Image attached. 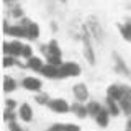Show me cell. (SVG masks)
<instances>
[{"mask_svg":"<svg viewBox=\"0 0 131 131\" xmlns=\"http://www.w3.org/2000/svg\"><path fill=\"white\" fill-rule=\"evenodd\" d=\"M82 69L80 66L74 61H66L62 66H59V79H66V77H77L80 75Z\"/></svg>","mask_w":131,"mask_h":131,"instance_id":"6da1fadb","label":"cell"},{"mask_svg":"<svg viewBox=\"0 0 131 131\" xmlns=\"http://www.w3.org/2000/svg\"><path fill=\"white\" fill-rule=\"evenodd\" d=\"M87 28L90 31V36L95 38L98 43H102V38H103V30H102V25L98 21V18L95 15H90L87 18Z\"/></svg>","mask_w":131,"mask_h":131,"instance_id":"7a4b0ae2","label":"cell"},{"mask_svg":"<svg viewBox=\"0 0 131 131\" xmlns=\"http://www.w3.org/2000/svg\"><path fill=\"white\" fill-rule=\"evenodd\" d=\"M23 48H25V44H21L18 39L12 41V43L5 41V44H3V54H5V56L20 57V56L23 54Z\"/></svg>","mask_w":131,"mask_h":131,"instance_id":"3957f363","label":"cell"},{"mask_svg":"<svg viewBox=\"0 0 131 131\" xmlns=\"http://www.w3.org/2000/svg\"><path fill=\"white\" fill-rule=\"evenodd\" d=\"M49 110L54 113H67L71 112V103H69L66 98H51L49 100Z\"/></svg>","mask_w":131,"mask_h":131,"instance_id":"277c9868","label":"cell"},{"mask_svg":"<svg viewBox=\"0 0 131 131\" xmlns=\"http://www.w3.org/2000/svg\"><path fill=\"white\" fill-rule=\"evenodd\" d=\"M72 93H74V98H75V102H80V103H84V102L89 100V89L85 84H82V82H79V84H75L72 87Z\"/></svg>","mask_w":131,"mask_h":131,"instance_id":"5b68a950","label":"cell"},{"mask_svg":"<svg viewBox=\"0 0 131 131\" xmlns=\"http://www.w3.org/2000/svg\"><path fill=\"white\" fill-rule=\"evenodd\" d=\"M106 97L113 98V100H116V102H121L123 97H125V85H121V84L108 85V89H106Z\"/></svg>","mask_w":131,"mask_h":131,"instance_id":"8992f818","label":"cell"},{"mask_svg":"<svg viewBox=\"0 0 131 131\" xmlns=\"http://www.w3.org/2000/svg\"><path fill=\"white\" fill-rule=\"evenodd\" d=\"M21 85H23V89L30 90V92H38V90H41V87H43V82H41L38 77L28 75V77H23Z\"/></svg>","mask_w":131,"mask_h":131,"instance_id":"52a82bcc","label":"cell"},{"mask_svg":"<svg viewBox=\"0 0 131 131\" xmlns=\"http://www.w3.org/2000/svg\"><path fill=\"white\" fill-rule=\"evenodd\" d=\"M113 61H115V71L118 74H121V75H129V69L126 62L123 61V57L120 54H116V52H113Z\"/></svg>","mask_w":131,"mask_h":131,"instance_id":"ba28073f","label":"cell"},{"mask_svg":"<svg viewBox=\"0 0 131 131\" xmlns=\"http://www.w3.org/2000/svg\"><path fill=\"white\" fill-rule=\"evenodd\" d=\"M44 54L48 56H54V57H62V51H61L59 44H57L56 39H51L49 43L46 44V51H44Z\"/></svg>","mask_w":131,"mask_h":131,"instance_id":"9c48e42d","label":"cell"},{"mask_svg":"<svg viewBox=\"0 0 131 131\" xmlns=\"http://www.w3.org/2000/svg\"><path fill=\"white\" fill-rule=\"evenodd\" d=\"M18 118L25 123H30L33 120V108L28 103H23L20 105V110H18Z\"/></svg>","mask_w":131,"mask_h":131,"instance_id":"30bf717a","label":"cell"},{"mask_svg":"<svg viewBox=\"0 0 131 131\" xmlns=\"http://www.w3.org/2000/svg\"><path fill=\"white\" fill-rule=\"evenodd\" d=\"M41 74L48 79H59V66H52V64H44V67L41 69Z\"/></svg>","mask_w":131,"mask_h":131,"instance_id":"8fae6325","label":"cell"},{"mask_svg":"<svg viewBox=\"0 0 131 131\" xmlns=\"http://www.w3.org/2000/svg\"><path fill=\"white\" fill-rule=\"evenodd\" d=\"M105 108L110 112V115H112V116H118V115L121 113L120 102L113 100V98H110V97H106V98H105Z\"/></svg>","mask_w":131,"mask_h":131,"instance_id":"7c38bea8","label":"cell"},{"mask_svg":"<svg viewBox=\"0 0 131 131\" xmlns=\"http://www.w3.org/2000/svg\"><path fill=\"white\" fill-rule=\"evenodd\" d=\"M110 116H112V115H110V112H108L106 108H103V110H102V112L95 116L97 125L100 126V128H106V126L110 125Z\"/></svg>","mask_w":131,"mask_h":131,"instance_id":"4fadbf2b","label":"cell"},{"mask_svg":"<svg viewBox=\"0 0 131 131\" xmlns=\"http://www.w3.org/2000/svg\"><path fill=\"white\" fill-rule=\"evenodd\" d=\"M71 112L79 118H87L89 116V110H87V105H82L80 102H75L74 105H71Z\"/></svg>","mask_w":131,"mask_h":131,"instance_id":"5bb4252c","label":"cell"},{"mask_svg":"<svg viewBox=\"0 0 131 131\" xmlns=\"http://www.w3.org/2000/svg\"><path fill=\"white\" fill-rule=\"evenodd\" d=\"M26 67H28V69H31V71H35V72H41V69L44 67V61L41 59V57L33 56L31 59H28V61H26Z\"/></svg>","mask_w":131,"mask_h":131,"instance_id":"9a60e30c","label":"cell"},{"mask_svg":"<svg viewBox=\"0 0 131 131\" xmlns=\"http://www.w3.org/2000/svg\"><path fill=\"white\" fill-rule=\"evenodd\" d=\"M7 35L13 36V38H26V30H25L21 25H13V26H10Z\"/></svg>","mask_w":131,"mask_h":131,"instance_id":"2e32d148","label":"cell"},{"mask_svg":"<svg viewBox=\"0 0 131 131\" xmlns=\"http://www.w3.org/2000/svg\"><path fill=\"white\" fill-rule=\"evenodd\" d=\"M25 30H26V38L28 39H38L39 38V25L38 23L33 21L30 26H26Z\"/></svg>","mask_w":131,"mask_h":131,"instance_id":"e0dca14e","label":"cell"},{"mask_svg":"<svg viewBox=\"0 0 131 131\" xmlns=\"http://www.w3.org/2000/svg\"><path fill=\"white\" fill-rule=\"evenodd\" d=\"M18 84L15 82V79H12L10 75H5L3 77V92L5 93H10V92H15Z\"/></svg>","mask_w":131,"mask_h":131,"instance_id":"ac0fdd59","label":"cell"},{"mask_svg":"<svg viewBox=\"0 0 131 131\" xmlns=\"http://www.w3.org/2000/svg\"><path fill=\"white\" fill-rule=\"evenodd\" d=\"M87 110H89V116H92V118H95L98 113L103 110V106H102L100 103H98L97 100H92V102H89L87 103Z\"/></svg>","mask_w":131,"mask_h":131,"instance_id":"d6986e66","label":"cell"},{"mask_svg":"<svg viewBox=\"0 0 131 131\" xmlns=\"http://www.w3.org/2000/svg\"><path fill=\"white\" fill-rule=\"evenodd\" d=\"M118 31L126 41H131V25L129 23H118Z\"/></svg>","mask_w":131,"mask_h":131,"instance_id":"ffe728a7","label":"cell"},{"mask_svg":"<svg viewBox=\"0 0 131 131\" xmlns=\"http://www.w3.org/2000/svg\"><path fill=\"white\" fill-rule=\"evenodd\" d=\"M49 100H51V98H49V95H48L46 92H39V93H36V95H35V102H36V103H39V105H46L48 106Z\"/></svg>","mask_w":131,"mask_h":131,"instance_id":"44dd1931","label":"cell"},{"mask_svg":"<svg viewBox=\"0 0 131 131\" xmlns=\"http://www.w3.org/2000/svg\"><path fill=\"white\" fill-rule=\"evenodd\" d=\"M13 66H20V67H26V66H21L16 61V57L13 56H5L3 57V67H13Z\"/></svg>","mask_w":131,"mask_h":131,"instance_id":"7402d4cb","label":"cell"},{"mask_svg":"<svg viewBox=\"0 0 131 131\" xmlns=\"http://www.w3.org/2000/svg\"><path fill=\"white\" fill-rule=\"evenodd\" d=\"M120 108H121V113H125L128 118H131V102L129 100H123L120 102Z\"/></svg>","mask_w":131,"mask_h":131,"instance_id":"603a6c76","label":"cell"},{"mask_svg":"<svg viewBox=\"0 0 131 131\" xmlns=\"http://www.w3.org/2000/svg\"><path fill=\"white\" fill-rule=\"evenodd\" d=\"M3 120H5L7 123L16 121V113H15V110H12V108H5V110H3Z\"/></svg>","mask_w":131,"mask_h":131,"instance_id":"cb8c5ba5","label":"cell"},{"mask_svg":"<svg viewBox=\"0 0 131 131\" xmlns=\"http://www.w3.org/2000/svg\"><path fill=\"white\" fill-rule=\"evenodd\" d=\"M10 15L13 18H23V8L18 5V3H13L10 8Z\"/></svg>","mask_w":131,"mask_h":131,"instance_id":"d4e9b609","label":"cell"},{"mask_svg":"<svg viewBox=\"0 0 131 131\" xmlns=\"http://www.w3.org/2000/svg\"><path fill=\"white\" fill-rule=\"evenodd\" d=\"M21 57H25V59H26V61H28V59H31V57H33V48L30 46V44H25Z\"/></svg>","mask_w":131,"mask_h":131,"instance_id":"484cf974","label":"cell"},{"mask_svg":"<svg viewBox=\"0 0 131 131\" xmlns=\"http://www.w3.org/2000/svg\"><path fill=\"white\" fill-rule=\"evenodd\" d=\"M46 131H66V125H62V123H54Z\"/></svg>","mask_w":131,"mask_h":131,"instance_id":"4316f807","label":"cell"},{"mask_svg":"<svg viewBox=\"0 0 131 131\" xmlns=\"http://www.w3.org/2000/svg\"><path fill=\"white\" fill-rule=\"evenodd\" d=\"M66 131H82L79 125H74V123H67L66 125Z\"/></svg>","mask_w":131,"mask_h":131,"instance_id":"83f0119b","label":"cell"},{"mask_svg":"<svg viewBox=\"0 0 131 131\" xmlns=\"http://www.w3.org/2000/svg\"><path fill=\"white\" fill-rule=\"evenodd\" d=\"M8 125H10V131H25L16 121H12V123H8Z\"/></svg>","mask_w":131,"mask_h":131,"instance_id":"f1b7e54d","label":"cell"},{"mask_svg":"<svg viewBox=\"0 0 131 131\" xmlns=\"http://www.w3.org/2000/svg\"><path fill=\"white\" fill-rule=\"evenodd\" d=\"M15 106H16V102L15 100H12V98H7V100H5V108L15 110Z\"/></svg>","mask_w":131,"mask_h":131,"instance_id":"f546056e","label":"cell"},{"mask_svg":"<svg viewBox=\"0 0 131 131\" xmlns=\"http://www.w3.org/2000/svg\"><path fill=\"white\" fill-rule=\"evenodd\" d=\"M123 98L131 102V87H129V85H125V97H123Z\"/></svg>","mask_w":131,"mask_h":131,"instance_id":"4dcf8cb0","label":"cell"},{"mask_svg":"<svg viewBox=\"0 0 131 131\" xmlns=\"http://www.w3.org/2000/svg\"><path fill=\"white\" fill-rule=\"evenodd\" d=\"M125 131H131V118H128V121H126V126H125Z\"/></svg>","mask_w":131,"mask_h":131,"instance_id":"1f68e13d","label":"cell"},{"mask_svg":"<svg viewBox=\"0 0 131 131\" xmlns=\"http://www.w3.org/2000/svg\"><path fill=\"white\" fill-rule=\"evenodd\" d=\"M3 3H5V5H13V3H16L15 0H3Z\"/></svg>","mask_w":131,"mask_h":131,"instance_id":"d6a6232c","label":"cell"},{"mask_svg":"<svg viewBox=\"0 0 131 131\" xmlns=\"http://www.w3.org/2000/svg\"><path fill=\"white\" fill-rule=\"evenodd\" d=\"M59 2H62V3H66V2H67V0H59Z\"/></svg>","mask_w":131,"mask_h":131,"instance_id":"836d02e7","label":"cell"}]
</instances>
